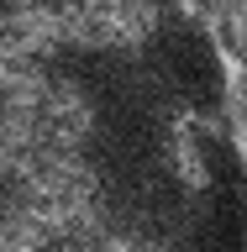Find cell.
Listing matches in <instances>:
<instances>
[{
  "instance_id": "6da1fadb",
  "label": "cell",
  "mask_w": 247,
  "mask_h": 252,
  "mask_svg": "<svg viewBox=\"0 0 247 252\" xmlns=\"http://www.w3.org/2000/svg\"><path fill=\"white\" fill-rule=\"evenodd\" d=\"M0 252H247L232 90L189 0H0Z\"/></svg>"
}]
</instances>
